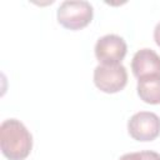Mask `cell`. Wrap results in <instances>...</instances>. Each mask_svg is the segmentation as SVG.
<instances>
[{"mask_svg": "<svg viewBox=\"0 0 160 160\" xmlns=\"http://www.w3.org/2000/svg\"><path fill=\"white\" fill-rule=\"evenodd\" d=\"M0 148L9 160H24L32 148V138L22 122L8 119L0 126Z\"/></svg>", "mask_w": 160, "mask_h": 160, "instance_id": "obj_1", "label": "cell"}, {"mask_svg": "<svg viewBox=\"0 0 160 160\" xmlns=\"http://www.w3.org/2000/svg\"><path fill=\"white\" fill-rule=\"evenodd\" d=\"M92 12V6L88 1H62L58 9L56 16L59 24L64 28L79 30L91 21Z\"/></svg>", "mask_w": 160, "mask_h": 160, "instance_id": "obj_2", "label": "cell"}, {"mask_svg": "<svg viewBox=\"0 0 160 160\" xmlns=\"http://www.w3.org/2000/svg\"><path fill=\"white\" fill-rule=\"evenodd\" d=\"M94 82L104 92L114 94L122 90L128 82V72L124 65H98L94 70Z\"/></svg>", "mask_w": 160, "mask_h": 160, "instance_id": "obj_3", "label": "cell"}, {"mask_svg": "<svg viewBox=\"0 0 160 160\" xmlns=\"http://www.w3.org/2000/svg\"><path fill=\"white\" fill-rule=\"evenodd\" d=\"M128 131L138 141H151L160 135V118L150 111H139L128 121Z\"/></svg>", "mask_w": 160, "mask_h": 160, "instance_id": "obj_4", "label": "cell"}, {"mask_svg": "<svg viewBox=\"0 0 160 160\" xmlns=\"http://www.w3.org/2000/svg\"><path fill=\"white\" fill-rule=\"evenodd\" d=\"M128 51L126 42L115 34H108L100 38L95 44V56L101 65H118L125 58Z\"/></svg>", "mask_w": 160, "mask_h": 160, "instance_id": "obj_5", "label": "cell"}, {"mask_svg": "<svg viewBox=\"0 0 160 160\" xmlns=\"http://www.w3.org/2000/svg\"><path fill=\"white\" fill-rule=\"evenodd\" d=\"M131 70L138 79L146 75H160V56L151 49H141L132 56Z\"/></svg>", "mask_w": 160, "mask_h": 160, "instance_id": "obj_6", "label": "cell"}, {"mask_svg": "<svg viewBox=\"0 0 160 160\" xmlns=\"http://www.w3.org/2000/svg\"><path fill=\"white\" fill-rule=\"evenodd\" d=\"M138 95L146 104H160V75H146L139 78Z\"/></svg>", "mask_w": 160, "mask_h": 160, "instance_id": "obj_7", "label": "cell"}, {"mask_svg": "<svg viewBox=\"0 0 160 160\" xmlns=\"http://www.w3.org/2000/svg\"><path fill=\"white\" fill-rule=\"evenodd\" d=\"M119 160H160V154L151 150L129 152V154H124Z\"/></svg>", "mask_w": 160, "mask_h": 160, "instance_id": "obj_8", "label": "cell"}, {"mask_svg": "<svg viewBox=\"0 0 160 160\" xmlns=\"http://www.w3.org/2000/svg\"><path fill=\"white\" fill-rule=\"evenodd\" d=\"M154 39H155V42L158 44V46H160V21L156 24V26L154 29Z\"/></svg>", "mask_w": 160, "mask_h": 160, "instance_id": "obj_9", "label": "cell"}]
</instances>
